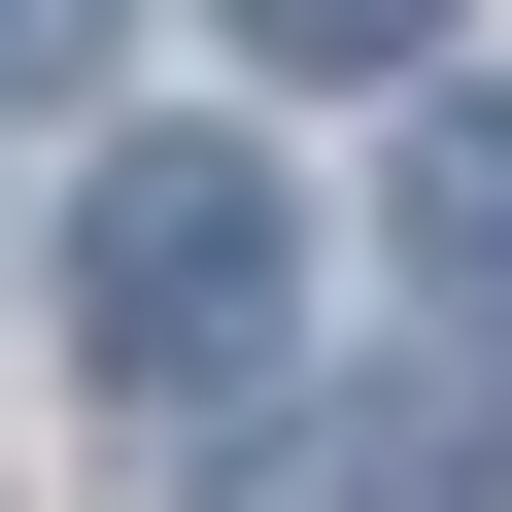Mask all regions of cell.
<instances>
[{
    "mask_svg": "<svg viewBox=\"0 0 512 512\" xmlns=\"http://www.w3.org/2000/svg\"><path fill=\"white\" fill-rule=\"evenodd\" d=\"M274 512H512V376H376V410H308Z\"/></svg>",
    "mask_w": 512,
    "mask_h": 512,
    "instance_id": "2",
    "label": "cell"
},
{
    "mask_svg": "<svg viewBox=\"0 0 512 512\" xmlns=\"http://www.w3.org/2000/svg\"><path fill=\"white\" fill-rule=\"evenodd\" d=\"M103 35H137V0H0V103H69V69H103Z\"/></svg>",
    "mask_w": 512,
    "mask_h": 512,
    "instance_id": "5",
    "label": "cell"
},
{
    "mask_svg": "<svg viewBox=\"0 0 512 512\" xmlns=\"http://www.w3.org/2000/svg\"><path fill=\"white\" fill-rule=\"evenodd\" d=\"M410 274H444V308H512V103H444V137H410Z\"/></svg>",
    "mask_w": 512,
    "mask_h": 512,
    "instance_id": "3",
    "label": "cell"
},
{
    "mask_svg": "<svg viewBox=\"0 0 512 512\" xmlns=\"http://www.w3.org/2000/svg\"><path fill=\"white\" fill-rule=\"evenodd\" d=\"M274 69H444V0H239Z\"/></svg>",
    "mask_w": 512,
    "mask_h": 512,
    "instance_id": "4",
    "label": "cell"
},
{
    "mask_svg": "<svg viewBox=\"0 0 512 512\" xmlns=\"http://www.w3.org/2000/svg\"><path fill=\"white\" fill-rule=\"evenodd\" d=\"M274 308H308V205L239 171V137H137V171L69 205V342H103L137 410H239V376H274Z\"/></svg>",
    "mask_w": 512,
    "mask_h": 512,
    "instance_id": "1",
    "label": "cell"
}]
</instances>
